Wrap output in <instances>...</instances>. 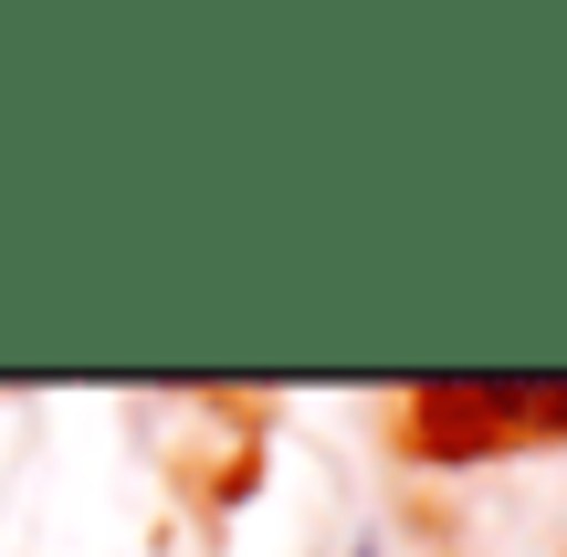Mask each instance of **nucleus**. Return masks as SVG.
Masks as SVG:
<instances>
[{
	"label": "nucleus",
	"instance_id": "obj_1",
	"mask_svg": "<svg viewBox=\"0 0 567 557\" xmlns=\"http://www.w3.org/2000/svg\"><path fill=\"white\" fill-rule=\"evenodd\" d=\"M358 557H379V547H358Z\"/></svg>",
	"mask_w": 567,
	"mask_h": 557
}]
</instances>
